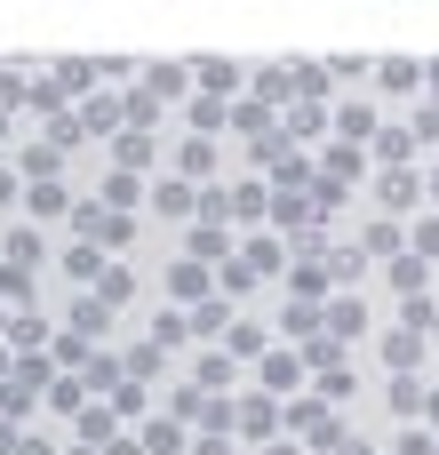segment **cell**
I'll list each match as a JSON object with an SVG mask.
<instances>
[{
  "label": "cell",
  "mask_w": 439,
  "mask_h": 455,
  "mask_svg": "<svg viewBox=\"0 0 439 455\" xmlns=\"http://www.w3.org/2000/svg\"><path fill=\"white\" fill-rule=\"evenodd\" d=\"M240 424H248V440H272V424H280V408H272V400H248V408H240Z\"/></svg>",
  "instance_id": "obj_3"
},
{
  "label": "cell",
  "mask_w": 439,
  "mask_h": 455,
  "mask_svg": "<svg viewBox=\"0 0 439 455\" xmlns=\"http://www.w3.org/2000/svg\"><path fill=\"white\" fill-rule=\"evenodd\" d=\"M144 455H184V432L152 416V424H144Z\"/></svg>",
  "instance_id": "obj_2"
},
{
  "label": "cell",
  "mask_w": 439,
  "mask_h": 455,
  "mask_svg": "<svg viewBox=\"0 0 439 455\" xmlns=\"http://www.w3.org/2000/svg\"><path fill=\"white\" fill-rule=\"evenodd\" d=\"M296 384H304L296 352H272V360H264V392H296Z\"/></svg>",
  "instance_id": "obj_1"
}]
</instances>
